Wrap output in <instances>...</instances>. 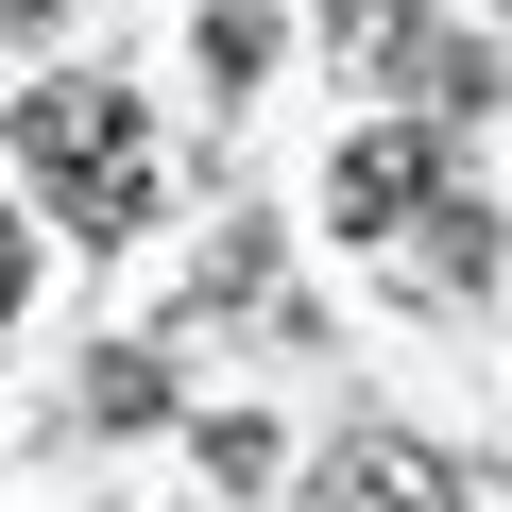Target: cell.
<instances>
[{
	"instance_id": "6da1fadb",
	"label": "cell",
	"mask_w": 512,
	"mask_h": 512,
	"mask_svg": "<svg viewBox=\"0 0 512 512\" xmlns=\"http://www.w3.org/2000/svg\"><path fill=\"white\" fill-rule=\"evenodd\" d=\"M18 154L69 188V222H86V239H120V222L154 205V137H137V103H120V86H35V103H18Z\"/></svg>"
},
{
	"instance_id": "7a4b0ae2",
	"label": "cell",
	"mask_w": 512,
	"mask_h": 512,
	"mask_svg": "<svg viewBox=\"0 0 512 512\" xmlns=\"http://www.w3.org/2000/svg\"><path fill=\"white\" fill-rule=\"evenodd\" d=\"M342 222H359V239H427L444 274L478 256V239H461L478 205L444 188V137H427V120H359V137H342Z\"/></svg>"
},
{
	"instance_id": "3957f363",
	"label": "cell",
	"mask_w": 512,
	"mask_h": 512,
	"mask_svg": "<svg viewBox=\"0 0 512 512\" xmlns=\"http://www.w3.org/2000/svg\"><path fill=\"white\" fill-rule=\"evenodd\" d=\"M308 512H461V495H444V461H427V444H325Z\"/></svg>"
},
{
	"instance_id": "277c9868",
	"label": "cell",
	"mask_w": 512,
	"mask_h": 512,
	"mask_svg": "<svg viewBox=\"0 0 512 512\" xmlns=\"http://www.w3.org/2000/svg\"><path fill=\"white\" fill-rule=\"evenodd\" d=\"M205 69L256 86V69H274V18H256V0H222V18H205Z\"/></svg>"
},
{
	"instance_id": "5b68a950",
	"label": "cell",
	"mask_w": 512,
	"mask_h": 512,
	"mask_svg": "<svg viewBox=\"0 0 512 512\" xmlns=\"http://www.w3.org/2000/svg\"><path fill=\"white\" fill-rule=\"evenodd\" d=\"M325 18H342V35L376 52V35H410V0H325Z\"/></svg>"
},
{
	"instance_id": "8992f818",
	"label": "cell",
	"mask_w": 512,
	"mask_h": 512,
	"mask_svg": "<svg viewBox=\"0 0 512 512\" xmlns=\"http://www.w3.org/2000/svg\"><path fill=\"white\" fill-rule=\"evenodd\" d=\"M18 291H35V274H18V222H0V308H18Z\"/></svg>"
}]
</instances>
